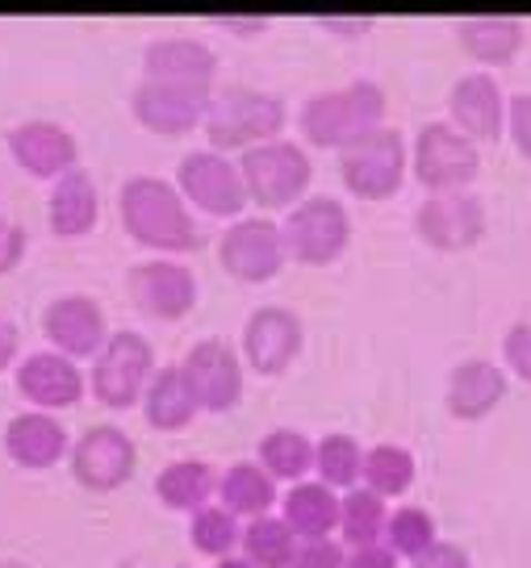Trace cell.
Listing matches in <instances>:
<instances>
[{"label":"cell","mask_w":531,"mask_h":568,"mask_svg":"<svg viewBox=\"0 0 531 568\" xmlns=\"http://www.w3.org/2000/svg\"><path fill=\"white\" fill-rule=\"evenodd\" d=\"M42 335L51 338V352L68 355V359L97 355L109 338L106 310L92 302L89 293L54 297V302L42 310Z\"/></svg>","instance_id":"cell-18"},{"label":"cell","mask_w":531,"mask_h":568,"mask_svg":"<svg viewBox=\"0 0 531 568\" xmlns=\"http://www.w3.org/2000/svg\"><path fill=\"white\" fill-rule=\"evenodd\" d=\"M118 568H134V565H118Z\"/></svg>","instance_id":"cell-48"},{"label":"cell","mask_w":531,"mask_h":568,"mask_svg":"<svg viewBox=\"0 0 531 568\" xmlns=\"http://www.w3.org/2000/svg\"><path fill=\"white\" fill-rule=\"evenodd\" d=\"M21 255H26V231L18 222L0 217V276H9L21 264Z\"/></svg>","instance_id":"cell-41"},{"label":"cell","mask_w":531,"mask_h":568,"mask_svg":"<svg viewBox=\"0 0 531 568\" xmlns=\"http://www.w3.org/2000/svg\"><path fill=\"white\" fill-rule=\"evenodd\" d=\"M177 189L189 205L210 217H239L243 205H251L239 163L227 160L222 151H189L177 168Z\"/></svg>","instance_id":"cell-13"},{"label":"cell","mask_w":531,"mask_h":568,"mask_svg":"<svg viewBox=\"0 0 531 568\" xmlns=\"http://www.w3.org/2000/svg\"><path fill=\"white\" fill-rule=\"evenodd\" d=\"M142 414H147V426L156 430H184L193 423L197 402L189 397V385L180 376V364H168V368H156V376L147 381L142 389Z\"/></svg>","instance_id":"cell-27"},{"label":"cell","mask_w":531,"mask_h":568,"mask_svg":"<svg viewBox=\"0 0 531 568\" xmlns=\"http://www.w3.org/2000/svg\"><path fill=\"white\" fill-rule=\"evenodd\" d=\"M18 343H21L18 326L0 314V368H9V364L18 359Z\"/></svg>","instance_id":"cell-44"},{"label":"cell","mask_w":531,"mask_h":568,"mask_svg":"<svg viewBox=\"0 0 531 568\" xmlns=\"http://www.w3.org/2000/svg\"><path fill=\"white\" fill-rule=\"evenodd\" d=\"M410 172V151L402 134L381 125L364 139H355L352 146L339 151V176H343V189L360 201H390V196L402 193Z\"/></svg>","instance_id":"cell-5"},{"label":"cell","mask_w":531,"mask_h":568,"mask_svg":"<svg viewBox=\"0 0 531 568\" xmlns=\"http://www.w3.org/2000/svg\"><path fill=\"white\" fill-rule=\"evenodd\" d=\"M239 548L256 568H289L293 551H298V535L281 515H260L243 527Z\"/></svg>","instance_id":"cell-33"},{"label":"cell","mask_w":531,"mask_h":568,"mask_svg":"<svg viewBox=\"0 0 531 568\" xmlns=\"http://www.w3.org/2000/svg\"><path fill=\"white\" fill-rule=\"evenodd\" d=\"M289 568H348V551L339 548L331 535L322 539H298V551Z\"/></svg>","instance_id":"cell-37"},{"label":"cell","mask_w":531,"mask_h":568,"mask_svg":"<svg viewBox=\"0 0 531 568\" xmlns=\"http://www.w3.org/2000/svg\"><path fill=\"white\" fill-rule=\"evenodd\" d=\"M9 151L26 176L34 180H59L76 168V155L80 146L71 139L68 125L47 122V118H34V122H21L9 130Z\"/></svg>","instance_id":"cell-20"},{"label":"cell","mask_w":531,"mask_h":568,"mask_svg":"<svg viewBox=\"0 0 531 568\" xmlns=\"http://www.w3.org/2000/svg\"><path fill=\"white\" fill-rule=\"evenodd\" d=\"M485 231H490L485 201L473 189H461V193H427V201L414 210V234L431 251H443V255L473 251L485 239Z\"/></svg>","instance_id":"cell-9"},{"label":"cell","mask_w":531,"mask_h":568,"mask_svg":"<svg viewBox=\"0 0 531 568\" xmlns=\"http://www.w3.org/2000/svg\"><path fill=\"white\" fill-rule=\"evenodd\" d=\"M18 389L34 409H71L84 402V373L76 368V359L59 352H34L18 364Z\"/></svg>","instance_id":"cell-21"},{"label":"cell","mask_w":531,"mask_h":568,"mask_svg":"<svg viewBox=\"0 0 531 568\" xmlns=\"http://www.w3.org/2000/svg\"><path fill=\"white\" fill-rule=\"evenodd\" d=\"M319 26H327V30H339L343 38H360L372 30L369 18H319Z\"/></svg>","instance_id":"cell-45"},{"label":"cell","mask_w":531,"mask_h":568,"mask_svg":"<svg viewBox=\"0 0 531 568\" xmlns=\"http://www.w3.org/2000/svg\"><path fill=\"white\" fill-rule=\"evenodd\" d=\"M457 42L485 71V68H498V63H511L514 54L523 51L528 26L519 18H507V13H478V18L457 21Z\"/></svg>","instance_id":"cell-25"},{"label":"cell","mask_w":531,"mask_h":568,"mask_svg":"<svg viewBox=\"0 0 531 568\" xmlns=\"http://www.w3.org/2000/svg\"><path fill=\"white\" fill-rule=\"evenodd\" d=\"M218 501L234 518H260L277 501V480L268 477L256 460H239L218 477Z\"/></svg>","instance_id":"cell-29"},{"label":"cell","mask_w":531,"mask_h":568,"mask_svg":"<svg viewBox=\"0 0 531 568\" xmlns=\"http://www.w3.org/2000/svg\"><path fill=\"white\" fill-rule=\"evenodd\" d=\"M0 568H26L21 560H0Z\"/></svg>","instance_id":"cell-47"},{"label":"cell","mask_w":531,"mask_h":568,"mask_svg":"<svg viewBox=\"0 0 531 568\" xmlns=\"http://www.w3.org/2000/svg\"><path fill=\"white\" fill-rule=\"evenodd\" d=\"M348 568H398V556L385 544H364L348 551Z\"/></svg>","instance_id":"cell-42"},{"label":"cell","mask_w":531,"mask_h":568,"mask_svg":"<svg viewBox=\"0 0 531 568\" xmlns=\"http://www.w3.org/2000/svg\"><path fill=\"white\" fill-rule=\"evenodd\" d=\"M410 568H473V560H469V551L461 548V544H452V539H435L427 551H419L414 560H410Z\"/></svg>","instance_id":"cell-40"},{"label":"cell","mask_w":531,"mask_h":568,"mask_svg":"<svg viewBox=\"0 0 531 568\" xmlns=\"http://www.w3.org/2000/svg\"><path fill=\"white\" fill-rule=\"evenodd\" d=\"M502 402H507V368H498L494 359L473 355V359H461V364L448 373L443 409H448L457 423H481V418H490Z\"/></svg>","instance_id":"cell-19"},{"label":"cell","mask_w":531,"mask_h":568,"mask_svg":"<svg viewBox=\"0 0 531 568\" xmlns=\"http://www.w3.org/2000/svg\"><path fill=\"white\" fill-rule=\"evenodd\" d=\"M97 217H101V193L84 168H71L68 176L54 180L51 201H47V222L54 239H84L92 234Z\"/></svg>","instance_id":"cell-24"},{"label":"cell","mask_w":531,"mask_h":568,"mask_svg":"<svg viewBox=\"0 0 531 568\" xmlns=\"http://www.w3.org/2000/svg\"><path fill=\"white\" fill-rule=\"evenodd\" d=\"M213 494H218V477H213V464L206 460H172L156 477V497L180 515H197L201 506H210Z\"/></svg>","instance_id":"cell-28"},{"label":"cell","mask_w":531,"mask_h":568,"mask_svg":"<svg viewBox=\"0 0 531 568\" xmlns=\"http://www.w3.org/2000/svg\"><path fill=\"white\" fill-rule=\"evenodd\" d=\"M281 518L293 527L298 539H322L339 527V497L322 480H293V489L281 501Z\"/></svg>","instance_id":"cell-26"},{"label":"cell","mask_w":531,"mask_h":568,"mask_svg":"<svg viewBox=\"0 0 531 568\" xmlns=\"http://www.w3.org/2000/svg\"><path fill=\"white\" fill-rule=\"evenodd\" d=\"M180 376L189 385V397L206 414H227L243 402V359L222 338H201L180 359Z\"/></svg>","instance_id":"cell-12"},{"label":"cell","mask_w":531,"mask_h":568,"mask_svg":"<svg viewBox=\"0 0 531 568\" xmlns=\"http://www.w3.org/2000/svg\"><path fill=\"white\" fill-rule=\"evenodd\" d=\"M419 477V460L414 452L402 444H377L364 452V468H360V480L364 489H372L377 497H402L410 494V485Z\"/></svg>","instance_id":"cell-31"},{"label":"cell","mask_w":531,"mask_h":568,"mask_svg":"<svg viewBox=\"0 0 531 568\" xmlns=\"http://www.w3.org/2000/svg\"><path fill=\"white\" fill-rule=\"evenodd\" d=\"M213 84H168V80H147L142 75L130 97V113L142 130L163 134V139H180L193 134L197 125H206L210 113Z\"/></svg>","instance_id":"cell-10"},{"label":"cell","mask_w":531,"mask_h":568,"mask_svg":"<svg viewBox=\"0 0 531 568\" xmlns=\"http://www.w3.org/2000/svg\"><path fill=\"white\" fill-rule=\"evenodd\" d=\"M256 464L272 480H301L305 473H314V444L293 426H277L256 447Z\"/></svg>","instance_id":"cell-30"},{"label":"cell","mask_w":531,"mask_h":568,"mask_svg":"<svg viewBox=\"0 0 531 568\" xmlns=\"http://www.w3.org/2000/svg\"><path fill=\"white\" fill-rule=\"evenodd\" d=\"M118 213H122L126 234L147 251L160 255H189L201 247V234L189 213V201L180 196L177 184L160 176H130L118 193Z\"/></svg>","instance_id":"cell-1"},{"label":"cell","mask_w":531,"mask_h":568,"mask_svg":"<svg viewBox=\"0 0 531 568\" xmlns=\"http://www.w3.org/2000/svg\"><path fill=\"white\" fill-rule=\"evenodd\" d=\"M502 364L523 385H531V322H511L507 326V335H502Z\"/></svg>","instance_id":"cell-38"},{"label":"cell","mask_w":531,"mask_h":568,"mask_svg":"<svg viewBox=\"0 0 531 568\" xmlns=\"http://www.w3.org/2000/svg\"><path fill=\"white\" fill-rule=\"evenodd\" d=\"M142 75L147 80H168V84H213L218 51L193 34L151 38L142 47Z\"/></svg>","instance_id":"cell-22"},{"label":"cell","mask_w":531,"mask_h":568,"mask_svg":"<svg viewBox=\"0 0 531 568\" xmlns=\"http://www.w3.org/2000/svg\"><path fill=\"white\" fill-rule=\"evenodd\" d=\"M126 288H130V302L156 322L189 318L197 305L193 267H184L180 260H168V255H160V260H142V264L130 267Z\"/></svg>","instance_id":"cell-15"},{"label":"cell","mask_w":531,"mask_h":568,"mask_svg":"<svg viewBox=\"0 0 531 568\" xmlns=\"http://www.w3.org/2000/svg\"><path fill=\"white\" fill-rule=\"evenodd\" d=\"M410 172L427 193H461L481 176V146L452 122H423L410 146Z\"/></svg>","instance_id":"cell-7"},{"label":"cell","mask_w":531,"mask_h":568,"mask_svg":"<svg viewBox=\"0 0 531 568\" xmlns=\"http://www.w3.org/2000/svg\"><path fill=\"white\" fill-rule=\"evenodd\" d=\"M440 539V531H435V518L427 515L423 506H398V510H390V523H385V548L402 560H414L419 551H427L431 544Z\"/></svg>","instance_id":"cell-36"},{"label":"cell","mask_w":531,"mask_h":568,"mask_svg":"<svg viewBox=\"0 0 531 568\" xmlns=\"http://www.w3.org/2000/svg\"><path fill=\"white\" fill-rule=\"evenodd\" d=\"M385 523H390V506L385 497H377L372 489L355 485L339 497V535L352 544V548H364V544H381L385 539Z\"/></svg>","instance_id":"cell-32"},{"label":"cell","mask_w":531,"mask_h":568,"mask_svg":"<svg viewBox=\"0 0 531 568\" xmlns=\"http://www.w3.org/2000/svg\"><path fill=\"white\" fill-rule=\"evenodd\" d=\"M4 456L18 464V468L47 473V468H54V464L68 456V430L47 409L13 414L9 426H4Z\"/></svg>","instance_id":"cell-23"},{"label":"cell","mask_w":531,"mask_h":568,"mask_svg":"<svg viewBox=\"0 0 531 568\" xmlns=\"http://www.w3.org/2000/svg\"><path fill=\"white\" fill-rule=\"evenodd\" d=\"M360 468H364V447L355 444L352 435L331 430V435H322L319 444H314V473H319L322 485H331V489H355Z\"/></svg>","instance_id":"cell-34"},{"label":"cell","mask_w":531,"mask_h":568,"mask_svg":"<svg viewBox=\"0 0 531 568\" xmlns=\"http://www.w3.org/2000/svg\"><path fill=\"white\" fill-rule=\"evenodd\" d=\"M284 97L264 92L256 84H222L210 97V113H206V139L210 151H251L260 142H272L284 130Z\"/></svg>","instance_id":"cell-3"},{"label":"cell","mask_w":531,"mask_h":568,"mask_svg":"<svg viewBox=\"0 0 531 568\" xmlns=\"http://www.w3.org/2000/svg\"><path fill=\"white\" fill-rule=\"evenodd\" d=\"M177 568H184V565H177Z\"/></svg>","instance_id":"cell-49"},{"label":"cell","mask_w":531,"mask_h":568,"mask_svg":"<svg viewBox=\"0 0 531 568\" xmlns=\"http://www.w3.org/2000/svg\"><path fill=\"white\" fill-rule=\"evenodd\" d=\"M507 134H511L514 151L531 163V92L507 97Z\"/></svg>","instance_id":"cell-39"},{"label":"cell","mask_w":531,"mask_h":568,"mask_svg":"<svg viewBox=\"0 0 531 568\" xmlns=\"http://www.w3.org/2000/svg\"><path fill=\"white\" fill-rule=\"evenodd\" d=\"M239 176H243V189H248L251 205L289 213L298 201H305V193H310L314 163L301 151V142L272 139L239 155Z\"/></svg>","instance_id":"cell-4"},{"label":"cell","mask_w":531,"mask_h":568,"mask_svg":"<svg viewBox=\"0 0 531 568\" xmlns=\"http://www.w3.org/2000/svg\"><path fill=\"white\" fill-rule=\"evenodd\" d=\"M213 568H256V565H251L248 556H222V560H218Z\"/></svg>","instance_id":"cell-46"},{"label":"cell","mask_w":531,"mask_h":568,"mask_svg":"<svg viewBox=\"0 0 531 568\" xmlns=\"http://www.w3.org/2000/svg\"><path fill=\"white\" fill-rule=\"evenodd\" d=\"M301 347H305V326L289 305H260L243 322V359L251 364V373L284 376Z\"/></svg>","instance_id":"cell-16"},{"label":"cell","mask_w":531,"mask_h":568,"mask_svg":"<svg viewBox=\"0 0 531 568\" xmlns=\"http://www.w3.org/2000/svg\"><path fill=\"white\" fill-rule=\"evenodd\" d=\"M385 113H390V101H385V89L372 84V80H352L343 89H322L314 92L305 105H301V139L310 146H322V151H343L352 146L355 139H364L372 130L385 125Z\"/></svg>","instance_id":"cell-2"},{"label":"cell","mask_w":531,"mask_h":568,"mask_svg":"<svg viewBox=\"0 0 531 568\" xmlns=\"http://www.w3.org/2000/svg\"><path fill=\"white\" fill-rule=\"evenodd\" d=\"M284 239L272 217H234L218 239V264L243 284H268L284 267Z\"/></svg>","instance_id":"cell-11"},{"label":"cell","mask_w":531,"mask_h":568,"mask_svg":"<svg viewBox=\"0 0 531 568\" xmlns=\"http://www.w3.org/2000/svg\"><path fill=\"white\" fill-rule=\"evenodd\" d=\"M213 26H222V30H234L239 38H256V34H264L268 26H272V18H264V13H256V18H243V13H234V18H210Z\"/></svg>","instance_id":"cell-43"},{"label":"cell","mask_w":531,"mask_h":568,"mask_svg":"<svg viewBox=\"0 0 531 568\" xmlns=\"http://www.w3.org/2000/svg\"><path fill=\"white\" fill-rule=\"evenodd\" d=\"M156 376V352L139 331H113L106 347L92 355V397L109 409H130L142 402L147 381Z\"/></svg>","instance_id":"cell-8"},{"label":"cell","mask_w":531,"mask_h":568,"mask_svg":"<svg viewBox=\"0 0 531 568\" xmlns=\"http://www.w3.org/2000/svg\"><path fill=\"white\" fill-rule=\"evenodd\" d=\"M448 118L464 139L494 142L507 130V97L490 71H464L461 80L448 89Z\"/></svg>","instance_id":"cell-17"},{"label":"cell","mask_w":531,"mask_h":568,"mask_svg":"<svg viewBox=\"0 0 531 568\" xmlns=\"http://www.w3.org/2000/svg\"><path fill=\"white\" fill-rule=\"evenodd\" d=\"M281 239L289 260H298L305 267H327L352 243V217L343 210V201L314 193L284 213Z\"/></svg>","instance_id":"cell-6"},{"label":"cell","mask_w":531,"mask_h":568,"mask_svg":"<svg viewBox=\"0 0 531 568\" xmlns=\"http://www.w3.org/2000/svg\"><path fill=\"white\" fill-rule=\"evenodd\" d=\"M239 539H243V527H239V518L227 506H201L197 515H189V544L201 556L222 560V556H231L239 548Z\"/></svg>","instance_id":"cell-35"},{"label":"cell","mask_w":531,"mask_h":568,"mask_svg":"<svg viewBox=\"0 0 531 568\" xmlns=\"http://www.w3.org/2000/svg\"><path fill=\"white\" fill-rule=\"evenodd\" d=\"M71 477L92 494H113L139 468V447L122 426H89L71 444Z\"/></svg>","instance_id":"cell-14"}]
</instances>
